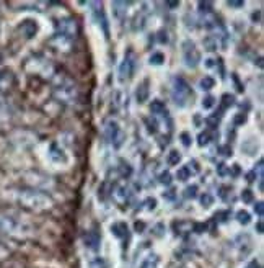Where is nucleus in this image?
Listing matches in <instances>:
<instances>
[{"instance_id":"1","label":"nucleus","mask_w":264,"mask_h":268,"mask_svg":"<svg viewBox=\"0 0 264 268\" xmlns=\"http://www.w3.org/2000/svg\"><path fill=\"white\" fill-rule=\"evenodd\" d=\"M15 200L17 203L25 209L29 211H46L53 206V200H51L46 193H42L39 190H33V188H21L15 193Z\"/></svg>"},{"instance_id":"2","label":"nucleus","mask_w":264,"mask_h":268,"mask_svg":"<svg viewBox=\"0 0 264 268\" xmlns=\"http://www.w3.org/2000/svg\"><path fill=\"white\" fill-rule=\"evenodd\" d=\"M31 234L28 224L9 216H0V236L10 239H26Z\"/></svg>"},{"instance_id":"3","label":"nucleus","mask_w":264,"mask_h":268,"mask_svg":"<svg viewBox=\"0 0 264 268\" xmlns=\"http://www.w3.org/2000/svg\"><path fill=\"white\" fill-rule=\"evenodd\" d=\"M53 93L62 103H73L77 100V87L67 75H57L54 79Z\"/></svg>"},{"instance_id":"4","label":"nucleus","mask_w":264,"mask_h":268,"mask_svg":"<svg viewBox=\"0 0 264 268\" xmlns=\"http://www.w3.org/2000/svg\"><path fill=\"white\" fill-rule=\"evenodd\" d=\"M189 97H193V90H191L189 84L185 81L183 77H176L174 79V85H173V100L178 106H185Z\"/></svg>"},{"instance_id":"5","label":"nucleus","mask_w":264,"mask_h":268,"mask_svg":"<svg viewBox=\"0 0 264 268\" xmlns=\"http://www.w3.org/2000/svg\"><path fill=\"white\" fill-rule=\"evenodd\" d=\"M137 69V56L132 49H129L126 56H124V61L119 67V79L124 82V81H129L134 75V72Z\"/></svg>"},{"instance_id":"6","label":"nucleus","mask_w":264,"mask_h":268,"mask_svg":"<svg viewBox=\"0 0 264 268\" xmlns=\"http://www.w3.org/2000/svg\"><path fill=\"white\" fill-rule=\"evenodd\" d=\"M183 59H185V64L191 69H194L201 62V54L193 41L183 43Z\"/></svg>"},{"instance_id":"7","label":"nucleus","mask_w":264,"mask_h":268,"mask_svg":"<svg viewBox=\"0 0 264 268\" xmlns=\"http://www.w3.org/2000/svg\"><path fill=\"white\" fill-rule=\"evenodd\" d=\"M57 33L65 36V38L75 40V36L78 34V23L70 17L59 20L57 21Z\"/></svg>"},{"instance_id":"8","label":"nucleus","mask_w":264,"mask_h":268,"mask_svg":"<svg viewBox=\"0 0 264 268\" xmlns=\"http://www.w3.org/2000/svg\"><path fill=\"white\" fill-rule=\"evenodd\" d=\"M105 134H106V139L113 144V146L117 149L121 147L122 139H124V134L121 131L119 125H117L116 121H108L106 126H105Z\"/></svg>"},{"instance_id":"9","label":"nucleus","mask_w":264,"mask_h":268,"mask_svg":"<svg viewBox=\"0 0 264 268\" xmlns=\"http://www.w3.org/2000/svg\"><path fill=\"white\" fill-rule=\"evenodd\" d=\"M49 159L54 164H62V165L69 162V157H67V154H65V150L59 146L57 142H53L49 146Z\"/></svg>"},{"instance_id":"10","label":"nucleus","mask_w":264,"mask_h":268,"mask_svg":"<svg viewBox=\"0 0 264 268\" xmlns=\"http://www.w3.org/2000/svg\"><path fill=\"white\" fill-rule=\"evenodd\" d=\"M90 7H93V17H95V20L98 21V25L103 26L105 34H108V20L105 17V10H103V5L101 4H90Z\"/></svg>"},{"instance_id":"11","label":"nucleus","mask_w":264,"mask_h":268,"mask_svg":"<svg viewBox=\"0 0 264 268\" xmlns=\"http://www.w3.org/2000/svg\"><path fill=\"white\" fill-rule=\"evenodd\" d=\"M83 244L86 249L90 250H98L100 249V244H101V237L97 231H90V233H86V236L83 237Z\"/></svg>"},{"instance_id":"12","label":"nucleus","mask_w":264,"mask_h":268,"mask_svg":"<svg viewBox=\"0 0 264 268\" xmlns=\"http://www.w3.org/2000/svg\"><path fill=\"white\" fill-rule=\"evenodd\" d=\"M18 30H20V33L25 36V38H33V36L38 33V25H36V21H33V20H26V21H23L20 26H18Z\"/></svg>"},{"instance_id":"13","label":"nucleus","mask_w":264,"mask_h":268,"mask_svg":"<svg viewBox=\"0 0 264 268\" xmlns=\"http://www.w3.org/2000/svg\"><path fill=\"white\" fill-rule=\"evenodd\" d=\"M111 234L117 239H121V241H124V239L129 237V227L126 222H114L111 224Z\"/></svg>"},{"instance_id":"14","label":"nucleus","mask_w":264,"mask_h":268,"mask_svg":"<svg viewBox=\"0 0 264 268\" xmlns=\"http://www.w3.org/2000/svg\"><path fill=\"white\" fill-rule=\"evenodd\" d=\"M13 85V75L10 72H0V93L10 90Z\"/></svg>"},{"instance_id":"15","label":"nucleus","mask_w":264,"mask_h":268,"mask_svg":"<svg viewBox=\"0 0 264 268\" xmlns=\"http://www.w3.org/2000/svg\"><path fill=\"white\" fill-rule=\"evenodd\" d=\"M158 265H160V257L157 253H150V255H147L142 260V263L139 268H158Z\"/></svg>"},{"instance_id":"16","label":"nucleus","mask_w":264,"mask_h":268,"mask_svg":"<svg viewBox=\"0 0 264 268\" xmlns=\"http://www.w3.org/2000/svg\"><path fill=\"white\" fill-rule=\"evenodd\" d=\"M150 111H152V114H157V117H166V114H168L165 103H163V101H160V100L152 101Z\"/></svg>"},{"instance_id":"17","label":"nucleus","mask_w":264,"mask_h":268,"mask_svg":"<svg viewBox=\"0 0 264 268\" xmlns=\"http://www.w3.org/2000/svg\"><path fill=\"white\" fill-rule=\"evenodd\" d=\"M136 97H137L139 103H144V101H147V98H149V81H144L141 85H139Z\"/></svg>"},{"instance_id":"18","label":"nucleus","mask_w":264,"mask_h":268,"mask_svg":"<svg viewBox=\"0 0 264 268\" xmlns=\"http://www.w3.org/2000/svg\"><path fill=\"white\" fill-rule=\"evenodd\" d=\"M191 175H194V172L191 170L189 165H185V167H181V169L178 170V173H176V178L181 180V182H186V180H188Z\"/></svg>"},{"instance_id":"19","label":"nucleus","mask_w":264,"mask_h":268,"mask_svg":"<svg viewBox=\"0 0 264 268\" xmlns=\"http://www.w3.org/2000/svg\"><path fill=\"white\" fill-rule=\"evenodd\" d=\"M214 85H215V81L212 77H209V75L201 79V82H199V87H201L202 90H205V92L210 90V89H214Z\"/></svg>"},{"instance_id":"20","label":"nucleus","mask_w":264,"mask_h":268,"mask_svg":"<svg viewBox=\"0 0 264 268\" xmlns=\"http://www.w3.org/2000/svg\"><path fill=\"white\" fill-rule=\"evenodd\" d=\"M233 101H235V98H233L232 95H229V93H225V95L222 97V105H220V111L229 110V108L233 105Z\"/></svg>"},{"instance_id":"21","label":"nucleus","mask_w":264,"mask_h":268,"mask_svg":"<svg viewBox=\"0 0 264 268\" xmlns=\"http://www.w3.org/2000/svg\"><path fill=\"white\" fill-rule=\"evenodd\" d=\"M90 268H108V262L103 257H97L90 262Z\"/></svg>"},{"instance_id":"22","label":"nucleus","mask_w":264,"mask_h":268,"mask_svg":"<svg viewBox=\"0 0 264 268\" xmlns=\"http://www.w3.org/2000/svg\"><path fill=\"white\" fill-rule=\"evenodd\" d=\"M181 161V156L178 150H171L170 154H168V164L170 165H178Z\"/></svg>"},{"instance_id":"23","label":"nucleus","mask_w":264,"mask_h":268,"mask_svg":"<svg viewBox=\"0 0 264 268\" xmlns=\"http://www.w3.org/2000/svg\"><path fill=\"white\" fill-rule=\"evenodd\" d=\"M165 62V56L161 53H153L150 56V64H153V66H160V64Z\"/></svg>"},{"instance_id":"24","label":"nucleus","mask_w":264,"mask_h":268,"mask_svg":"<svg viewBox=\"0 0 264 268\" xmlns=\"http://www.w3.org/2000/svg\"><path fill=\"white\" fill-rule=\"evenodd\" d=\"M249 214L246 213V211H238L237 213V221L240 222V224H243V226H246V224L249 222Z\"/></svg>"},{"instance_id":"25","label":"nucleus","mask_w":264,"mask_h":268,"mask_svg":"<svg viewBox=\"0 0 264 268\" xmlns=\"http://www.w3.org/2000/svg\"><path fill=\"white\" fill-rule=\"evenodd\" d=\"M204 46H205V49L207 51H215L217 49V40H214V38H209L204 41Z\"/></svg>"},{"instance_id":"26","label":"nucleus","mask_w":264,"mask_h":268,"mask_svg":"<svg viewBox=\"0 0 264 268\" xmlns=\"http://www.w3.org/2000/svg\"><path fill=\"white\" fill-rule=\"evenodd\" d=\"M201 203L204 208H209V206H212V203H214V198H212L209 193H204L201 197Z\"/></svg>"},{"instance_id":"27","label":"nucleus","mask_w":264,"mask_h":268,"mask_svg":"<svg viewBox=\"0 0 264 268\" xmlns=\"http://www.w3.org/2000/svg\"><path fill=\"white\" fill-rule=\"evenodd\" d=\"M160 183H163V185H170L171 183V175H170V172H163L160 175Z\"/></svg>"},{"instance_id":"28","label":"nucleus","mask_w":264,"mask_h":268,"mask_svg":"<svg viewBox=\"0 0 264 268\" xmlns=\"http://www.w3.org/2000/svg\"><path fill=\"white\" fill-rule=\"evenodd\" d=\"M217 172H218V175H220V177L230 175V167H227V165H224V164H220V165H218V167H217Z\"/></svg>"},{"instance_id":"29","label":"nucleus","mask_w":264,"mask_h":268,"mask_svg":"<svg viewBox=\"0 0 264 268\" xmlns=\"http://www.w3.org/2000/svg\"><path fill=\"white\" fill-rule=\"evenodd\" d=\"M215 105V98L214 97H205L204 100H202V106L204 108H212Z\"/></svg>"},{"instance_id":"30","label":"nucleus","mask_w":264,"mask_h":268,"mask_svg":"<svg viewBox=\"0 0 264 268\" xmlns=\"http://www.w3.org/2000/svg\"><path fill=\"white\" fill-rule=\"evenodd\" d=\"M210 141V134L209 133H201L199 134V146H205Z\"/></svg>"},{"instance_id":"31","label":"nucleus","mask_w":264,"mask_h":268,"mask_svg":"<svg viewBox=\"0 0 264 268\" xmlns=\"http://www.w3.org/2000/svg\"><path fill=\"white\" fill-rule=\"evenodd\" d=\"M196 192H197V186L196 185L186 188V198H196Z\"/></svg>"},{"instance_id":"32","label":"nucleus","mask_w":264,"mask_h":268,"mask_svg":"<svg viewBox=\"0 0 264 268\" xmlns=\"http://www.w3.org/2000/svg\"><path fill=\"white\" fill-rule=\"evenodd\" d=\"M241 200H243L245 203H251L253 201V193L249 190H245L243 195H241Z\"/></svg>"},{"instance_id":"33","label":"nucleus","mask_w":264,"mask_h":268,"mask_svg":"<svg viewBox=\"0 0 264 268\" xmlns=\"http://www.w3.org/2000/svg\"><path fill=\"white\" fill-rule=\"evenodd\" d=\"M246 121V114L245 113H240L237 118H235V125H241V123Z\"/></svg>"},{"instance_id":"34","label":"nucleus","mask_w":264,"mask_h":268,"mask_svg":"<svg viewBox=\"0 0 264 268\" xmlns=\"http://www.w3.org/2000/svg\"><path fill=\"white\" fill-rule=\"evenodd\" d=\"M254 213L259 216V218H262V203H256L254 205Z\"/></svg>"},{"instance_id":"35","label":"nucleus","mask_w":264,"mask_h":268,"mask_svg":"<svg viewBox=\"0 0 264 268\" xmlns=\"http://www.w3.org/2000/svg\"><path fill=\"white\" fill-rule=\"evenodd\" d=\"M218 150L222 152V156H232V149H230V146H222Z\"/></svg>"},{"instance_id":"36","label":"nucleus","mask_w":264,"mask_h":268,"mask_svg":"<svg viewBox=\"0 0 264 268\" xmlns=\"http://www.w3.org/2000/svg\"><path fill=\"white\" fill-rule=\"evenodd\" d=\"M181 139H183V144H185V146H189V144H191V137H189L188 133H183L181 134Z\"/></svg>"},{"instance_id":"37","label":"nucleus","mask_w":264,"mask_h":268,"mask_svg":"<svg viewBox=\"0 0 264 268\" xmlns=\"http://www.w3.org/2000/svg\"><path fill=\"white\" fill-rule=\"evenodd\" d=\"M254 178H256V172H254V170H253V172H249L248 175H246V180H248L249 183L254 182Z\"/></svg>"},{"instance_id":"38","label":"nucleus","mask_w":264,"mask_h":268,"mask_svg":"<svg viewBox=\"0 0 264 268\" xmlns=\"http://www.w3.org/2000/svg\"><path fill=\"white\" fill-rule=\"evenodd\" d=\"M246 268H259V263L256 262V260H253V262H249V263L246 265Z\"/></svg>"},{"instance_id":"39","label":"nucleus","mask_w":264,"mask_h":268,"mask_svg":"<svg viewBox=\"0 0 264 268\" xmlns=\"http://www.w3.org/2000/svg\"><path fill=\"white\" fill-rule=\"evenodd\" d=\"M163 197H165L166 200H173V198H174V192H168L166 195H163Z\"/></svg>"},{"instance_id":"40","label":"nucleus","mask_w":264,"mask_h":268,"mask_svg":"<svg viewBox=\"0 0 264 268\" xmlns=\"http://www.w3.org/2000/svg\"><path fill=\"white\" fill-rule=\"evenodd\" d=\"M230 7H243V2H229Z\"/></svg>"},{"instance_id":"41","label":"nucleus","mask_w":264,"mask_h":268,"mask_svg":"<svg viewBox=\"0 0 264 268\" xmlns=\"http://www.w3.org/2000/svg\"><path fill=\"white\" fill-rule=\"evenodd\" d=\"M168 5H170L171 9H174V7H178L180 4H178V2H168Z\"/></svg>"},{"instance_id":"42","label":"nucleus","mask_w":264,"mask_h":268,"mask_svg":"<svg viewBox=\"0 0 264 268\" xmlns=\"http://www.w3.org/2000/svg\"><path fill=\"white\" fill-rule=\"evenodd\" d=\"M136 229H137V231H139V229H141V231H142V229H144V224H142V222H141V224H139V222H137V224H136Z\"/></svg>"},{"instance_id":"43","label":"nucleus","mask_w":264,"mask_h":268,"mask_svg":"<svg viewBox=\"0 0 264 268\" xmlns=\"http://www.w3.org/2000/svg\"><path fill=\"white\" fill-rule=\"evenodd\" d=\"M258 233L262 234V224H261V222H258Z\"/></svg>"}]
</instances>
